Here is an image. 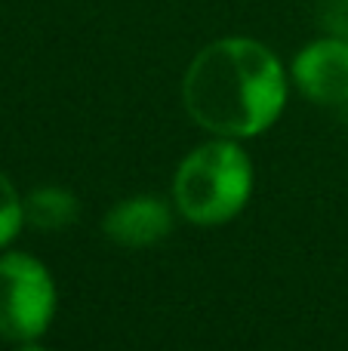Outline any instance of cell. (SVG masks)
Wrapping results in <instances>:
<instances>
[{"instance_id": "obj_1", "label": "cell", "mask_w": 348, "mask_h": 351, "mask_svg": "<svg viewBox=\"0 0 348 351\" xmlns=\"http://www.w3.org/2000/svg\"><path fill=\"white\" fill-rule=\"evenodd\" d=\"M188 117L213 136H259L281 117L287 77L269 47L250 37H225L203 47L182 80Z\"/></svg>"}, {"instance_id": "obj_2", "label": "cell", "mask_w": 348, "mask_h": 351, "mask_svg": "<svg viewBox=\"0 0 348 351\" xmlns=\"http://www.w3.org/2000/svg\"><path fill=\"white\" fill-rule=\"evenodd\" d=\"M253 191V167L240 145L216 139L195 148L179 164L173 197L188 222L219 225L234 219Z\"/></svg>"}, {"instance_id": "obj_3", "label": "cell", "mask_w": 348, "mask_h": 351, "mask_svg": "<svg viewBox=\"0 0 348 351\" xmlns=\"http://www.w3.org/2000/svg\"><path fill=\"white\" fill-rule=\"evenodd\" d=\"M55 311V284L43 262L28 253L0 256V336L31 342L47 333Z\"/></svg>"}, {"instance_id": "obj_4", "label": "cell", "mask_w": 348, "mask_h": 351, "mask_svg": "<svg viewBox=\"0 0 348 351\" xmlns=\"http://www.w3.org/2000/svg\"><path fill=\"white\" fill-rule=\"evenodd\" d=\"M293 80L306 99L318 105L348 102V40L343 37H321L308 43L293 59Z\"/></svg>"}, {"instance_id": "obj_5", "label": "cell", "mask_w": 348, "mask_h": 351, "mask_svg": "<svg viewBox=\"0 0 348 351\" xmlns=\"http://www.w3.org/2000/svg\"><path fill=\"white\" fill-rule=\"evenodd\" d=\"M173 213L158 197L121 200L105 216V234L121 247H151L170 234Z\"/></svg>"}, {"instance_id": "obj_6", "label": "cell", "mask_w": 348, "mask_h": 351, "mask_svg": "<svg viewBox=\"0 0 348 351\" xmlns=\"http://www.w3.org/2000/svg\"><path fill=\"white\" fill-rule=\"evenodd\" d=\"M22 204H25V222H31L40 231H62L77 219V200L65 188H53V185L37 188Z\"/></svg>"}, {"instance_id": "obj_7", "label": "cell", "mask_w": 348, "mask_h": 351, "mask_svg": "<svg viewBox=\"0 0 348 351\" xmlns=\"http://www.w3.org/2000/svg\"><path fill=\"white\" fill-rule=\"evenodd\" d=\"M22 222H25V204L18 197V191L12 188V182L0 173V247H6L18 234Z\"/></svg>"}, {"instance_id": "obj_8", "label": "cell", "mask_w": 348, "mask_h": 351, "mask_svg": "<svg viewBox=\"0 0 348 351\" xmlns=\"http://www.w3.org/2000/svg\"><path fill=\"white\" fill-rule=\"evenodd\" d=\"M16 351H47V348L37 346V342L31 339V342H18V348H16Z\"/></svg>"}, {"instance_id": "obj_9", "label": "cell", "mask_w": 348, "mask_h": 351, "mask_svg": "<svg viewBox=\"0 0 348 351\" xmlns=\"http://www.w3.org/2000/svg\"><path fill=\"white\" fill-rule=\"evenodd\" d=\"M339 121H343L345 127H348V102H345V105H339Z\"/></svg>"}]
</instances>
